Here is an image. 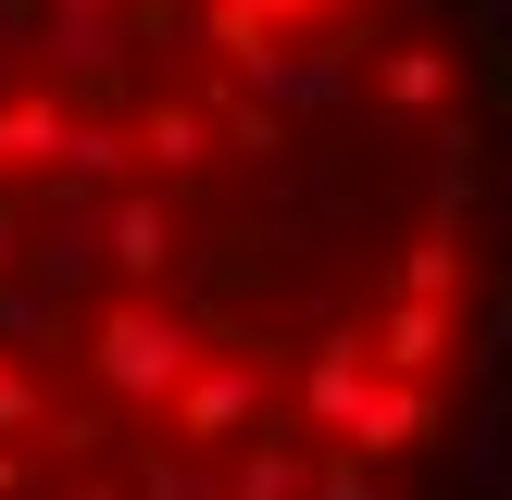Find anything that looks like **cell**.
Listing matches in <instances>:
<instances>
[{
    "instance_id": "1",
    "label": "cell",
    "mask_w": 512,
    "mask_h": 500,
    "mask_svg": "<svg viewBox=\"0 0 512 500\" xmlns=\"http://www.w3.org/2000/svg\"><path fill=\"white\" fill-rule=\"evenodd\" d=\"M475 325L450 0H0V500H388Z\"/></svg>"
}]
</instances>
